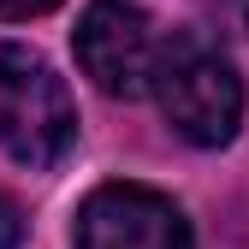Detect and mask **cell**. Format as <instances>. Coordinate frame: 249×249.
<instances>
[{"instance_id": "1", "label": "cell", "mask_w": 249, "mask_h": 249, "mask_svg": "<svg viewBox=\"0 0 249 249\" xmlns=\"http://www.w3.org/2000/svg\"><path fill=\"white\" fill-rule=\"evenodd\" d=\"M148 95L160 101L166 124L184 142H196V148H226L237 137V124H243V77L231 71V59L208 36H196V30L160 36Z\"/></svg>"}, {"instance_id": "2", "label": "cell", "mask_w": 249, "mask_h": 249, "mask_svg": "<svg viewBox=\"0 0 249 249\" xmlns=\"http://www.w3.org/2000/svg\"><path fill=\"white\" fill-rule=\"evenodd\" d=\"M0 148L30 172H48L77 148V101L66 77L24 42H0Z\"/></svg>"}, {"instance_id": "3", "label": "cell", "mask_w": 249, "mask_h": 249, "mask_svg": "<svg viewBox=\"0 0 249 249\" xmlns=\"http://www.w3.org/2000/svg\"><path fill=\"white\" fill-rule=\"evenodd\" d=\"M77 66L83 77L113 101H137L148 95V77H154V53H160V30L142 6L131 0H89V12L77 18Z\"/></svg>"}, {"instance_id": "4", "label": "cell", "mask_w": 249, "mask_h": 249, "mask_svg": "<svg viewBox=\"0 0 249 249\" xmlns=\"http://www.w3.org/2000/svg\"><path fill=\"white\" fill-rule=\"evenodd\" d=\"M77 249H196L184 208L148 184H101L89 190L71 226Z\"/></svg>"}, {"instance_id": "5", "label": "cell", "mask_w": 249, "mask_h": 249, "mask_svg": "<svg viewBox=\"0 0 249 249\" xmlns=\"http://www.w3.org/2000/svg\"><path fill=\"white\" fill-rule=\"evenodd\" d=\"M24 243V213H18V202L0 190V249H18Z\"/></svg>"}, {"instance_id": "6", "label": "cell", "mask_w": 249, "mask_h": 249, "mask_svg": "<svg viewBox=\"0 0 249 249\" xmlns=\"http://www.w3.org/2000/svg\"><path fill=\"white\" fill-rule=\"evenodd\" d=\"M53 6H59V0H0V18H42Z\"/></svg>"}]
</instances>
